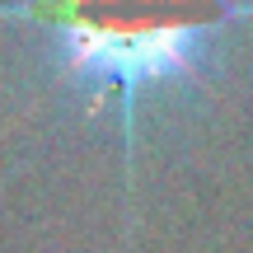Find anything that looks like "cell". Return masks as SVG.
Returning a JSON list of instances; mask_svg holds the SVG:
<instances>
[{
  "label": "cell",
  "mask_w": 253,
  "mask_h": 253,
  "mask_svg": "<svg viewBox=\"0 0 253 253\" xmlns=\"http://www.w3.org/2000/svg\"><path fill=\"white\" fill-rule=\"evenodd\" d=\"M0 19L42 28L61 80L94 103H118L131 155L145 103L202 89L216 42L253 24V0H19Z\"/></svg>",
  "instance_id": "1"
}]
</instances>
